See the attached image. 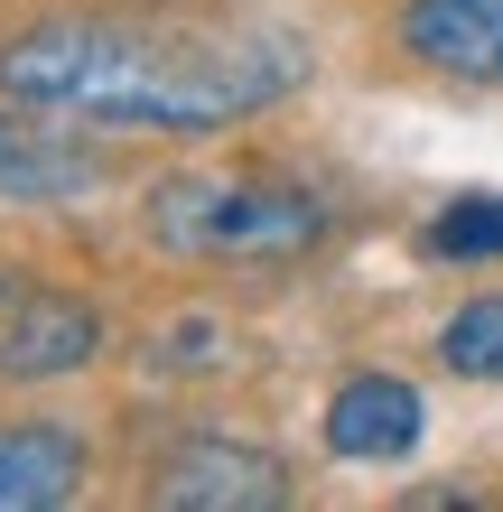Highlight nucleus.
Listing matches in <instances>:
<instances>
[{
	"mask_svg": "<svg viewBox=\"0 0 503 512\" xmlns=\"http://www.w3.org/2000/svg\"><path fill=\"white\" fill-rule=\"evenodd\" d=\"M150 503H168V512H280L289 466L252 438H187L150 475Z\"/></svg>",
	"mask_w": 503,
	"mask_h": 512,
	"instance_id": "nucleus-3",
	"label": "nucleus"
},
{
	"mask_svg": "<svg viewBox=\"0 0 503 512\" xmlns=\"http://www.w3.org/2000/svg\"><path fill=\"white\" fill-rule=\"evenodd\" d=\"M420 391H410L401 373H354L336 401H327V447L354 466H373V457H410L420 447Z\"/></svg>",
	"mask_w": 503,
	"mask_h": 512,
	"instance_id": "nucleus-6",
	"label": "nucleus"
},
{
	"mask_svg": "<svg viewBox=\"0 0 503 512\" xmlns=\"http://www.w3.org/2000/svg\"><path fill=\"white\" fill-rule=\"evenodd\" d=\"M429 252L448 261H503V196H448L429 224Z\"/></svg>",
	"mask_w": 503,
	"mask_h": 512,
	"instance_id": "nucleus-10",
	"label": "nucleus"
},
{
	"mask_svg": "<svg viewBox=\"0 0 503 512\" xmlns=\"http://www.w3.org/2000/svg\"><path fill=\"white\" fill-rule=\"evenodd\" d=\"M308 56L289 38H196L140 19H47L0 47V94L103 131H224L271 112Z\"/></svg>",
	"mask_w": 503,
	"mask_h": 512,
	"instance_id": "nucleus-1",
	"label": "nucleus"
},
{
	"mask_svg": "<svg viewBox=\"0 0 503 512\" xmlns=\"http://www.w3.org/2000/svg\"><path fill=\"white\" fill-rule=\"evenodd\" d=\"M84 485V438L66 429H0V512H56Z\"/></svg>",
	"mask_w": 503,
	"mask_h": 512,
	"instance_id": "nucleus-8",
	"label": "nucleus"
},
{
	"mask_svg": "<svg viewBox=\"0 0 503 512\" xmlns=\"http://www.w3.org/2000/svg\"><path fill=\"white\" fill-rule=\"evenodd\" d=\"M401 47L457 84H503V0H410Z\"/></svg>",
	"mask_w": 503,
	"mask_h": 512,
	"instance_id": "nucleus-5",
	"label": "nucleus"
},
{
	"mask_svg": "<svg viewBox=\"0 0 503 512\" xmlns=\"http://www.w3.org/2000/svg\"><path fill=\"white\" fill-rule=\"evenodd\" d=\"M94 149H75V140H56L38 122H19V112H0V196L10 205H66L94 187Z\"/></svg>",
	"mask_w": 503,
	"mask_h": 512,
	"instance_id": "nucleus-7",
	"label": "nucleus"
},
{
	"mask_svg": "<svg viewBox=\"0 0 503 512\" xmlns=\"http://www.w3.org/2000/svg\"><path fill=\"white\" fill-rule=\"evenodd\" d=\"M317 196L299 187H271V177H168L150 187V243L187 252V261H289L317 243Z\"/></svg>",
	"mask_w": 503,
	"mask_h": 512,
	"instance_id": "nucleus-2",
	"label": "nucleus"
},
{
	"mask_svg": "<svg viewBox=\"0 0 503 512\" xmlns=\"http://www.w3.org/2000/svg\"><path fill=\"white\" fill-rule=\"evenodd\" d=\"M103 345V317L66 289H10L0 298V373L10 382H56V373H84Z\"/></svg>",
	"mask_w": 503,
	"mask_h": 512,
	"instance_id": "nucleus-4",
	"label": "nucleus"
},
{
	"mask_svg": "<svg viewBox=\"0 0 503 512\" xmlns=\"http://www.w3.org/2000/svg\"><path fill=\"white\" fill-rule=\"evenodd\" d=\"M438 364L466 373V382H503V289L494 298H466V308L438 326Z\"/></svg>",
	"mask_w": 503,
	"mask_h": 512,
	"instance_id": "nucleus-9",
	"label": "nucleus"
}]
</instances>
